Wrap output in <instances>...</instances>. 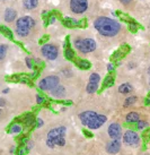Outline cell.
Returning a JSON list of instances; mask_svg holds the SVG:
<instances>
[{
    "mask_svg": "<svg viewBox=\"0 0 150 155\" xmlns=\"http://www.w3.org/2000/svg\"><path fill=\"white\" fill-rule=\"evenodd\" d=\"M2 93H4V94H7V93H9V88H5V90L2 91Z\"/></svg>",
    "mask_w": 150,
    "mask_h": 155,
    "instance_id": "obj_42",
    "label": "cell"
},
{
    "mask_svg": "<svg viewBox=\"0 0 150 155\" xmlns=\"http://www.w3.org/2000/svg\"><path fill=\"white\" fill-rule=\"evenodd\" d=\"M97 88H98V84H96V83H88L87 84V87H86V91L89 93V94H93V93H95L96 91H97Z\"/></svg>",
    "mask_w": 150,
    "mask_h": 155,
    "instance_id": "obj_23",
    "label": "cell"
},
{
    "mask_svg": "<svg viewBox=\"0 0 150 155\" xmlns=\"http://www.w3.org/2000/svg\"><path fill=\"white\" fill-rule=\"evenodd\" d=\"M5 21L7 23H11L14 22L16 18H17V12L13 8H7L5 10V15H4Z\"/></svg>",
    "mask_w": 150,
    "mask_h": 155,
    "instance_id": "obj_13",
    "label": "cell"
},
{
    "mask_svg": "<svg viewBox=\"0 0 150 155\" xmlns=\"http://www.w3.org/2000/svg\"><path fill=\"white\" fill-rule=\"evenodd\" d=\"M149 100H150V96H149Z\"/></svg>",
    "mask_w": 150,
    "mask_h": 155,
    "instance_id": "obj_49",
    "label": "cell"
},
{
    "mask_svg": "<svg viewBox=\"0 0 150 155\" xmlns=\"http://www.w3.org/2000/svg\"><path fill=\"white\" fill-rule=\"evenodd\" d=\"M129 28H130V31H131V32H136V31L138 30V25L136 24V23L131 22L130 24H129Z\"/></svg>",
    "mask_w": 150,
    "mask_h": 155,
    "instance_id": "obj_32",
    "label": "cell"
},
{
    "mask_svg": "<svg viewBox=\"0 0 150 155\" xmlns=\"http://www.w3.org/2000/svg\"><path fill=\"white\" fill-rule=\"evenodd\" d=\"M14 152H15V146H13L11 148H10V153H11V154H13Z\"/></svg>",
    "mask_w": 150,
    "mask_h": 155,
    "instance_id": "obj_44",
    "label": "cell"
},
{
    "mask_svg": "<svg viewBox=\"0 0 150 155\" xmlns=\"http://www.w3.org/2000/svg\"><path fill=\"white\" fill-rule=\"evenodd\" d=\"M5 105H6V100L0 97V108H2V107H5Z\"/></svg>",
    "mask_w": 150,
    "mask_h": 155,
    "instance_id": "obj_38",
    "label": "cell"
},
{
    "mask_svg": "<svg viewBox=\"0 0 150 155\" xmlns=\"http://www.w3.org/2000/svg\"><path fill=\"white\" fill-rule=\"evenodd\" d=\"M64 54H65V58L69 59V60H72L73 58H75V52L72 51L71 48H67L65 51H64Z\"/></svg>",
    "mask_w": 150,
    "mask_h": 155,
    "instance_id": "obj_28",
    "label": "cell"
},
{
    "mask_svg": "<svg viewBox=\"0 0 150 155\" xmlns=\"http://www.w3.org/2000/svg\"><path fill=\"white\" fill-rule=\"evenodd\" d=\"M59 82H60V79L58 76L51 75L45 78H42L39 82V87L42 91H52L59 85Z\"/></svg>",
    "mask_w": 150,
    "mask_h": 155,
    "instance_id": "obj_4",
    "label": "cell"
},
{
    "mask_svg": "<svg viewBox=\"0 0 150 155\" xmlns=\"http://www.w3.org/2000/svg\"><path fill=\"white\" fill-rule=\"evenodd\" d=\"M106 120H107L106 116H104V114H97V116L95 117L94 119L87 125V128L91 130L98 129V128H101V127L106 122Z\"/></svg>",
    "mask_w": 150,
    "mask_h": 155,
    "instance_id": "obj_9",
    "label": "cell"
},
{
    "mask_svg": "<svg viewBox=\"0 0 150 155\" xmlns=\"http://www.w3.org/2000/svg\"><path fill=\"white\" fill-rule=\"evenodd\" d=\"M2 1H6V0H2Z\"/></svg>",
    "mask_w": 150,
    "mask_h": 155,
    "instance_id": "obj_47",
    "label": "cell"
},
{
    "mask_svg": "<svg viewBox=\"0 0 150 155\" xmlns=\"http://www.w3.org/2000/svg\"><path fill=\"white\" fill-rule=\"evenodd\" d=\"M107 133H108V136L112 139H121V137H122V128H121V125L117 124V122L111 124V125L108 126Z\"/></svg>",
    "mask_w": 150,
    "mask_h": 155,
    "instance_id": "obj_8",
    "label": "cell"
},
{
    "mask_svg": "<svg viewBox=\"0 0 150 155\" xmlns=\"http://www.w3.org/2000/svg\"><path fill=\"white\" fill-rule=\"evenodd\" d=\"M99 81H101V76H99L97 73H93L90 74L89 76V82L90 83H96V84H98Z\"/></svg>",
    "mask_w": 150,
    "mask_h": 155,
    "instance_id": "obj_27",
    "label": "cell"
},
{
    "mask_svg": "<svg viewBox=\"0 0 150 155\" xmlns=\"http://www.w3.org/2000/svg\"><path fill=\"white\" fill-rule=\"evenodd\" d=\"M36 121H37V124H36V128H41V127L44 125V121H43L41 118H37Z\"/></svg>",
    "mask_w": 150,
    "mask_h": 155,
    "instance_id": "obj_35",
    "label": "cell"
},
{
    "mask_svg": "<svg viewBox=\"0 0 150 155\" xmlns=\"http://www.w3.org/2000/svg\"><path fill=\"white\" fill-rule=\"evenodd\" d=\"M73 44L76 49H78L81 53H89V52H93L96 50L97 48V44L93 39H76L73 41Z\"/></svg>",
    "mask_w": 150,
    "mask_h": 155,
    "instance_id": "obj_3",
    "label": "cell"
},
{
    "mask_svg": "<svg viewBox=\"0 0 150 155\" xmlns=\"http://www.w3.org/2000/svg\"><path fill=\"white\" fill-rule=\"evenodd\" d=\"M107 69H108V70L111 71L112 69H113V65H112V64H110V65H108V67H107Z\"/></svg>",
    "mask_w": 150,
    "mask_h": 155,
    "instance_id": "obj_43",
    "label": "cell"
},
{
    "mask_svg": "<svg viewBox=\"0 0 150 155\" xmlns=\"http://www.w3.org/2000/svg\"><path fill=\"white\" fill-rule=\"evenodd\" d=\"M136 101H137V96H130V97H128V99L125 100L124 107H130V105H132V104L136 103Z\"/></svg>",
    "mask_w": 150,
    "mask_h": 155,
    "instance_id": "obj_30",
    "label": "cell"
},
{
    "mask_svg": "<svg viewBox=\"0 0 150 155\" xmlns=\"http://www.w3.org/2000/svg\"><path fill=\"white\" fill-rule=\"evenodd\" d=\"M35 26V21L30 16H24V17L18 18L16 21V27H25V28H33Z\"/></svg>",
    "mask_w": 150,
    "mask_h": 155,
    "instance_id": "obj_10",
    "label": "cell"
},
{
    "mask_svg": "<svg viewBox=\"0 0 150 155\" xmlns=\"http://www.w3.org/2000/svg\"><path fill=\"white\" fill-rule=\"evenodd\" d=\"M7 50H8V47L6 44H0V60H2L5 57H6Z\"/></svg>",
    "mask_w": 150,
    "mask_h": 155,
    "instance_id": "obj_26",
    "label": "cell"
},
{
    "mask_svg": "<svg viewBox=\"0 0 150 155\" xmlns=\"http://www.w3.org/2000/svg\"><path fill=\"white\" fill-rule=\"evenodd\" d=\"M129 50H130V48H129L128 45H122V47L113 54V59H119L121 57H124L129 52Z\"/></svg>",
    "mask_w": 150,
    "mask_h": 155,
    "instance_id": "obj_16",
    "label": "cell"
},
{
    "mask_svg": "<svg viewBox=\"0 0 150 155\" xmlns=\"http://www.w3.org/2000/svg\"><path fill=\"white\" fill-rule=\"evenodd\" d=\"M25 60H26V65H27V67H28L30 69L33 68V62H32V59H30V57H27Z\"/></svg>",
    "mask_w": 150,
    "mask_h": 155,
    "instance_id": "obj_33",
    "label": "cell"
},
{
    "mask_svg": "<svg viewBox=\"0 0 150 155\" xmlns=\"http://www.w3.org/2000/svg\"><path fill=\"white\" fill-rule=\"evenodd\" d=\"M148 74H149V76H150V67L148 68Z\"/></svg>",
    "mask_w": 150,
    "mask_h": 155,
    "instance_id": "obj_45",
    "label": "cell"
},
{
    "mask_svg": "<svg viewBox=\"0 0 150 155\" xmlns=\"http://www.w3.org/2000/svg\"><path fill=\"white\" fill-rule=\"evenodd\" d=\"M23 131V127L21 125H18V124H14L11 127H10V129H9V133L13 134V135H17V134H21Z\"/></svg>",
    "mask_w": 150,
    "mask_h": 155,
    "instance_id": "obj_21",
    "label": "cell"
},
{
    "mask_svg": "<svg viewBox=\"0 0 150 155\" xmlns=\"http://www.w3.org/2000/svg\"><path fill=\"white\" fill-rule=\"evenodd\" d=\"M130 1H131V0H121V2H122V4H124V5H128Z\"/></svg>",
    "mask_w": 150,
    "mask_h": 155,
    "instance_id": "obj_41",
    "label": "cell"
},
{
    "mask_svg": "<svg viewBox=\"0 0 150 155\" xmlns=\"http://www.w3.org/2000/svg\"><path fill=\"white\" fill-rule=\"evenodd\" d=\"M76 64H77V66L79 68L81 69H88L90 67V64L87 60H77Z\"/></svg>",
    "mask_w": 150,
    "mask_h": 155,
    "instance_id": "obj_25",
    "label": "cell"
},
{
    "mask_svg": "<svg viewBox=\"0 0 150 155\" xmlns=\"http://www.w3.org/2000/svg\"><path fill=\"white\" fill-rule=\"evenodd\" d=\"M147 126H148V122H147V121H145V120H141V119H140V120L137 122V128L139 130L145 129Z\"/></svg>",
    "mask_w": 150,
    "mask_h": 155,
    "instance_id": "obj_31",
    "label": "cell"
},
{
    "mask_svg": "<svg viewBox=\"0 0 150 155\" xmlns=\"http://www.w3.org/2000/svg\"><path fill=\"white\" fill-rule=\"evenodd\" d=\"M25 151H26V148L21 147V150H19V152H18V155H24V154H25Z\"/></svg>",
    "mask_w": 150,
    "mask_h": 155,
    "instance_id": "obj_39",
    "label": "cell"
},
{
    "mask_svg": "<svg viewBox=\"0 0 150 155\" xmlns=\"http://www.w3.org/2000/svg\"><path fill=\"white\" fill-rule=\"evenodd\" d=\"M50 94L56 97V99H62L65 95V88L62 85H58L56 88H53L52 91H50Z\"/></svg>",
    "mask_w": 150,
    "mask_h": 155,
    "instance_id": "obj_14",
    "label": "cell"
},
{
    "mask_svg": "<svg viewBox=\"0 0 150 155\" xmlns=\"http://www.w3.org/2000/svg\"><path fill=\"white\" fill-rule=\"evenodd\" d=\"M149 85H150V82H149Z\"/></svg>",
    "mask_w": 150,
    "mask_h": 155,
    "instance_id": "obj_48",
    "label": "cell"
},
{
    "mask_svg": "<svg viewBox=\"0 0 150 155\" xmlns=\"http://www.w3.org/2000/svg\"><path fill=\"white\" fill-rule=\"evenodd\" d=\"M140 120V116L137 112H129L126 117H125V121L128 124H137L138 121Z\"/></svg>",
    "mask_w": 150,
    "mask_h": 155,
    "instance_id": "obj_15",
    "label": "cell"
},
{
    "mask_svg": "<svg viewBox=\"0 0 150 155\" xmlns=\"http://www.w3.org/2000/svg\"><path fill=\"white\" fill-rule=\"evenodd\" d=\"M63 24L67 27H76V26H79V22H78L77 19H73V18H70V17L64 18Z\"/></svg>",
    "mask_w": 150,
    "mask_h": 155,
    "instance_id": "obj_19",
    "label": "cell"
},
{
    "mask_svg": "<svg viewBox=\"0 0 150 155\" xmlns=\"http://www.w3.org/2000/svg\"><path fill=\"white\" fill-rule=\"evenodd\" d=\"M96 116H97V113L95 111H84L79 114V120H80V122H81L82 125L87 127V125H88Z\"/></svg>",
    "mask_w": 150,
    "mask_h": 155,
    "instance_id": "obj_11",
    "label": "cell"
},
{
    "mask_svg": "<svg viewBox=\"0 0 150 155\" xmlns=\"http://www.w3.org/2000/svg\"><path fill=\"white\" fill-rule=\"evenodd\" d=\"M56 21V17L54 16H51V17H49V24H52V23H54Z\"/></svg>",
    "mask_w": 150,
    "mask_h": 155,
    "instance_id": "obj_40",
    "label": "cell"
},
{
    "mask_svg": "<svg viewBox=\"0 0 150 155\" xmlns=\"http://www.w3.org/2000/svg\"><path fill=\"white\" fill-rule=\"evenodd\" d=\"M37 5H39V0H24V2H23L24 8L28 9V10L36 8Z\"/></svg>",
    "mask_w": 150,
    "mask_h": 155,
    "instance_id": "obj_17",
    "label": "cell"
},
{
    "mask_svg": "<svg viewBox=\"0 0 150 155\" xmlns=\"http://www.w3.org/2000/svg\"><path fill=\"white\" fill-rule=\"evenodd\" d=\"M42 56L47 60H56L59 56V50L54 44H44L41 49Z\"/></svg>",
    "mask_w": 150,
    "mask_h": 155,
    "instance_id": "obj_5",
    "label": "cell"
},
{
    "mask_svg": "<svg viewBox=\"0 0 150 155\" xmlns=\"http://www.w3.org/2000/svg\"><path fill=\"white\" fill-rule=\"evenodd\" d=\"M35 120H36V119L34 118L33 114H27V116L24 118V124H25V126L30 127V126H33V124H34Z\"/></svg>",
    "mask_w": 150,
    "mask_h": 155,
    "instance_id": "obj_24",
    "label": "cell"
},
{
    "mask_svg": "<svg viewBox=\"0 0 150 155\" xmlns=\"http://www.w3.org/2000/svg\"><path fill=\"white\" fill-rule=\"evenodd\" d=\"M65 133H67V128L63 126L51 129L47 133L46 136V146L50 148H54L56 146H64L65 145V138H64Z\"/></svg>",
    "mask_w": 150,
    "mask_h": 155,
    "instance_id": "obj_2",
    "label": "cell"
},
{
    "mask_svg": "<svg viewBox=\"0 0 150 155\" xmlns=\"http://www.w3.org/2000/svg\"><path fill=\"white\" fill-rule=\"evenodd\" d=\"M88 8V1L87 0H71L70 1V9L75 14L85 13Z\"/></svg>",
    "mask_w": 150,
    "mask_h": 155,
    "instance_id": "obj_6",
    "label": "cell"
},
{
    "mask_svg": "<svg viewBox=\"0 0 150 155\" xmlns=\"http://www.w3.org/2000/svg\"><path fill=\"white\" fill-rule=\"evenodd\" d=\"M121 150V140L120 139H112L106 146V151L110 154H117Z\"/></svg>",
    "mask_w": 150,
    "mask_h": 155,
    "instance_id": "obj_12",
    "label": "cell"
},
{
    "mask_svg": "<svg viewBox=\"0 0 150 155\" xmlns=\"http://www.w3.org/2000/svg\"><path fill=\"white\" fill-rule=\"evenodd\" d=\"M33 145H34V144H33V142H27V145H26V150H27V151H28V150H30V148L33 147Z\"/></svg>",
    "mask_w": 150,
    "mask_h": 155,
    "instance_id": "obj_36",
    "label": "cell"
},
{
    "mask_svg": "<svg viewBox=\"0 0 150 155\" xmlns=\"http://www.w3.org/2000/svg\"><path fill=\"white\" fill-rule=\"evenodd\" d=\"M113 84H114V77H113V76H107V77L105 78V81H104V86L110 87V86H112Z\"/></svg>",
    "mask_w": 150,
    "mask_h": 155,
    "instance_id": "obj_29",
    "label": "cell"
},
{
    "mask_svg": "<svg viewBox=\"0 0 150 155\" xmlns=\"http://www.w3.org/2000/svg\"><path fill=\"white\" fill-rule=\"evenodd\" d=\"M44 97L43 96H41V95H36V102L39 104H42V103H44Z\"/></svg>",
    "mask_w": 150,
    "mask_h": 155,
    "instance_id": "obj_34",
    "label": "cell"
},
{
    "mask_svg": "<svg viewBox=\"0 0 150 155\" xmlns=\"http://www.w3.org/2000/svg\"><path fill=\"white\" fill-rule=\"evenodd\" d=\"M30 31L28 28H25V27H16V34L21 38H25L30 34Z\"/></svg>",
    "mask_w": 150,
    "mask_h": 155,
    "instance_id": "obj_20",
    "label": "cell"
},
{
    "mask_svg": "<svg viewBox=\"0 0 150 155\" xmlns=\"http://www.w3.org/2000/svg\"><path fill=\"white\" fill-rule=\"evenodd\" d=\"M0 33H2V35L8 39H13V32L6 26H0Z\"/></svg>",
    "mask_w": 150,
    "mask_h": 155,
    "instance_id": "obj_22",
    "label": "cell"
},
{
    "mask_svg": "<svg viewBox=\"0 0 150 155\" xmlns=\"http://www.w3.org/2000/svg\"><path fill=\"white\" fill-rule=\"evenodd\" d=\"M119 92L121 94H129L130 92H132V85L129 84V83H123L119 87Z\"/></svg>",
    "mask_w": 150,
    "mask_h": 155,
    "instance_id": "obj_18",
    "label": "cell"
},
{
    "mask_svg": "<svg viewBox=\"0 0 150 155\" xmlns=\"http://www.w3.org/2000/svg\"><path fill=\"white\" fill-rule=\"evenodd\" d=\"M1 113H2V112H1V110H0V117H1Z\"/></svg>",
    "mask_w": 150,
    "mask_h": 155,
    "instance_id": "obj_46",
    "label": "cell"
},
{
    "mask_svg": "<svg viewBox=\"0 0 150 155\" xmlns=\"http://www.w3.org/2000/svg\"><path fill=\"white\" fill-rule=\"evenodd\" d=\"M123 142L129 146H134L140 143V137L136 131L133 130H126L123 135Z\"/></svg>",
    "mask_w": 150,
    "mask_h": 155,
    "instance_id": "obj_7",
    "label": "cell"
},
{
    "mask_svg": "<svg viewBox=\"0 0 150 155\" xmlns=\"http://www.w3.org/2000/svg\"><path fill=\"white\" fill-rule=\"evenodd\" d=\"M94 27L97 30L99 34L103 35V36H107V38L117 35V33L121 30L120 23H117L112 18L104 17V16L98 17L95 21Z\"/></svg>",
    "mask_w": 150,
    "mask_h": 155,
    "instance_id": "obj_1",
    "label": "cell"
},
{
    "mask_svg": "<svg viewBox=\"0 0 150 155\" xmlns=\"http://www.w3.org/2000/svg\"><path fill=\"white\" fill-rule=\"evenodd\" d=\"M79 26H81V27H86V26H87V22H86V19H82L81 22H79Z\"/></svg>",
    "mask_w": 150,
    "mask_h": 155,
    "instance_id": "obj_37",
    "label": "cell"
}]
</instances>
